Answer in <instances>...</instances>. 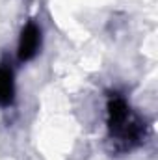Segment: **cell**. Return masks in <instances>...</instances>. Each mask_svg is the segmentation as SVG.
<instances>
[{
	"label": "cell",
	"instance_id": "obj_1",
	"mask_svg": "<svg viewBox=\"0 0 158 160\" xmlns=\"http://www.w3.org/2000/svg\"><path fill=\"white\" fill-rule=\"evenodd\" d=\"M130 123V110L123 97H110L108 101V127L112 134H121Z\"/></svg>",
	"mask_w": 158,
	"mask_h": 160
},
{
	"label": "cell",
	"instance_id": "obj_2",
	"mask_svg": "<svg viewBox=\"0 0 158 160\" xmlns=\"http://www.w3.org/2000/svg\"><path fill=\"white\" fill-rule=\"evenodd\" d=\"M41 45V30L37 28L36 22H28L22 28L21 39H19V60L21 62H28L32 60Z\"/></svg>",
	"mask_w": 158,
	"mask_h": 160
},
{
	"label": "cell",
	"instance_id": "obj_3",
	"mask_svg": "<svg viewBox=\"0 0 158 160\" xmlns=\"http://www.w3.org/2000/svg\"><path fill=\"white\" fill-rule=\"evenodd\" d=\"M15 95V84H13V73L9 67H0V106H7L13 102Z\"/></svg>",
	"mask_w": 158,
	"mask_h": 160
}]
</instances>
